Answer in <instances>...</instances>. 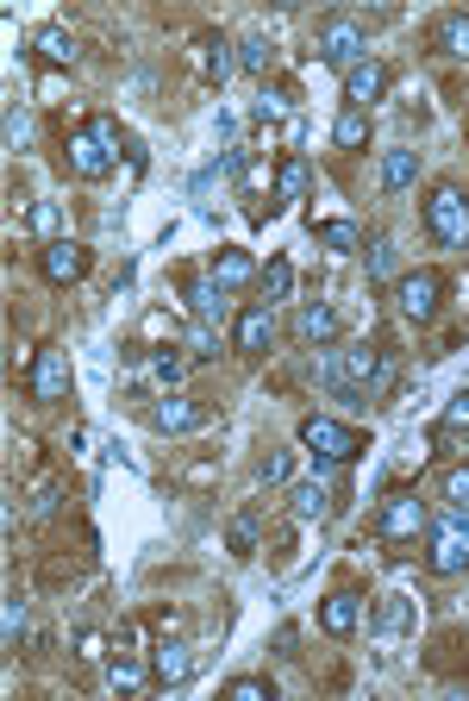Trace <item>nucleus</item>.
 <instances>
[{
	"instance_id": "19",
	"label": "nucleus",
	"mask_w": 469,
	"mask_h": 701,
	"mask_svg": "<svg viewBox=\"0 0 469 701\" xmlns=\"http://www.w3.org/2000/svg\"><path fill=\"white\" fill-rule=\"evenodd\" d=\"M432 45L451 63H469V13H445V20L432 25Z\"/></svg>"
},
{
	"instance_id": "13",
	"label": "nucleus",
	"mask_w": 469,
	"mask_h": 701,
	"mask_svg": "<svg viewBox=\"0 0 469 701\" xmlns=\"http://www.w3.org/2000/svg\"><path fill=\"white\" fill-rule=\"evenodd\" d=\"M357 620H363V595H357V589H332V595L320 601V626L332 639H350Z\"/></svg>"
},
{
	"instance_id": "40",
	"label": "nucleus",
	"mask_w": 469,
	"mask_h": 701,
	"mask_svg": "<svg viewBox=\"0 0 469 701\" xmlns=\"http://www.w3.org/2000/svg\"><path fill=\"white\" fill-rule=\"evenodd\" d=\"M407 620H414V607H407V601H388L382 620H375V632H407Z\"/></svg>"
},
{
	"instance_id": "8",
	"label": "nucleus",
	"mask_w": 469,
	"mask_h": 701,
	"mask_svg": "<svg viewBox=\"0 0 469 701\" xmlns=\"http://www.w3.org/2000/svg\"><path fill=\"white\" fill-rule=\"evenodd\" d=\"M270 345H275V307L270 300H250L245 313L232 320V350L238 357H263Z\"/></svg>"
},
{
	"instance_id": "36",
	"label": "nucleus",
	"mask_w": 469,
	"mask_h": 701,
	"mask_svg": "<svg viewBox=\"0 0 469 701\" xmlns=\"http://www.w3.org/2000/svg\"><path fill=\"white\" fill-rule=\"evenodd\" d=\"M25 145H32V113L13 107V113H7V150H25Z\"/></svg>"
},
{
	"instance_id": "3",
	"label": "nucleus",
	"mask_w": 469,
	"mask_h": 701,
	"mask_svg": "<svg viewBox=\"0 0 469 701\" xmlns=\"http://www.w3.org/2000/svg\"><path fill=\"white\" fill-rule=\"evenodd\" d=\"M425 225H432V238L445 250H464L469 245V195L464 188H432V200H425Z\"/></svg>"
},
{
	"instance_id": "37",
	"label": "nucleus",
	"mask_w": 469,
	"mask_h": 701,
	"mask_svg": "<svg viewBox=\"0 0 469 701\" xmlns=\"http://www.w3.org/2000/svg\"><path fill=\"white\" fill-rule=\"evenodd\" d=\"M232 551H238V557L257 551V514H238V520H232Z\"/></svg>"
},
{
	"instance_id": "44",
	"label": "nucleus",
	"mask_w": 469,
	"mask_h": 701,
	"mask_svg": "<svg viewBox=\"0 0 469 701\" xmlns=\"http://www.w3.org/2000/svg\"><path fill=\"white\" fill-rule=\"evenodd\" d=\"M282 100L288 95H270V88H263V95H257V120H282Z\"/></svg>"
},
{
	"instance_id": "17",
	"label": "nucleus",
	"mask_w": 469,
	"mask_h": 701,
	"mask_svg": "<svg viewBox=\"0 0 469 701\" xmlns=\"http://www.w3.org/2000/svg\"><path fill=\"white\" fill-rule=\"evenodd\" d=\"M195 63H200V75H207V82H225L238 57H232V45H225L220 32H200V38H195Z\"/></svg>"
},
{
	"instance_id": "42",
	"label": "nucleus",
	"mask_w": 469,
	"mask_h": 701,
	"mask_svg": "<svg viewBox=\"0 0 469 701\" xmlns=\"http://www.w3.org/2000/svg\"><path fill=\"white\" fill-rule=\"evenodd\" d=\"M57 482H45V489H38V495H32V514H38V520H50V514H57Z\"/></svg>"
},
{
	"instance_id": "26",
	"label": "nucleus",
	"mask_w": 469,
	"mask_h": 701,
	"mask_svg": "<svg viewBox=\"0 0 469 701\" xmlns=\"http://www.w3.org/2000/svg\"><path fill=\"white\" fill-rule=\"evenodd\" d=\"M363 263H370V282H395V238L375 232L370 245H363Z\"/></svg>"
},
{
	"instance_id": "29",
	"label": "nucleus",
	"mask_w": 469,
	"mask_h": 701,
	"mask_svg": "<svg viewBox=\"0 0 469 701\" xmlns=\"http://www.w3.org/2000/svg\"><path fill=\"white\" fill-rule=\"evenodd\" d=\"M288 507H295V520H325V507H332V495H325L320 482H300L295 495H288Z\"/></svg>"
},
{
	"instance_id": "34",
	"label": "nucleus",
	"mask_w": 469,
	"mask_h": 701,
	"mask_svg": "<svg viewBox=\"0 0 469 701\" xmlns=\"http://www.w3.org/2000/svg\"><path fill=\"white\" fill-rule=\"evenodd\" d=\"M150 370H157V382H182V376H188V357H182V350H157Z\"/></svg>"
},
{
	"instance_id": "2",
	"label": "nucleus",
	"mask_w": 469,
	"mask_h": 701,
	"mask_svg": "<svg viewBox=\"0 0 469 701\" xmlns=\"http://www.w3.org/2000/svg\"><path fill=\"white\" fill-rule=\"evenodd\" d=\"M425 532H432V545H425L432 576H464L469 570V514L464 507H451L445 520H432Z\"/></svg>"
},
{
	"instance_id": "16",
	"label": "nucleus",
	"mask_w": 469,
	"mask_h": 701,
	"mask_svg": "<svg viewBox=\"0 0 469 701\" xmlns=\"http://www.w3.org/2000/svg\"><path fill=\"white\" fill-rule=\"evenodd\" d=\"M382 88H388V63H357V70L345 75V100L350 107H357V113H363V107H370V100H382Z\"/></svg>"
},
{
	"instance_id": "27",
	"label": "nucleus",
	"mask_w": 469,
	"mask_h": 701,
	"mask_svg": "<svg viewBox=\"0 0 469 701\" xmlns=\"http://www.w3.org/2000/svg\"><path fill=\"white\" fill-rule=\"evenodd\" d=\"M257 282H263V300L275 307V300L295 295V263H288V257H270V270L257 275Z\"/></svg>"
},
{
	"instance_id": "38",
	"label": "nucleus",
	"mask_w": 469,
	"mask_h": 701,
	"mask_svg": "<svg viewBox=\"0 0 469 701\" xmlns=\"http://www.w3.org/2000/svg\"><path fill=\"white\" fill-rule=\"evenodd\" d=\"M75 657H82V664H100V657H107V632H95V626L75 632Z\"/></svg>"
},
{
	"instance_id": "11",
	"label": "nucleus",
	"mask_w": 469,
	"mask_h": 701,
	"mask_svg": "<svg viewBox=\"0 0 469 701\" xmlns=\"http://www.w3.org/2000/svg\"><path fill=\"white\" fill-rule=\"evenodd\" d=\"M182 300H188L195 325H225V320H232V300H225V288L213 282V275H195V282L182 288Z\"/></svg>"
},
{
	"instance_id": "28",
	"label": "nucleus",
	"mask_w": 469,
	"mask_h": 701,
	"mask_svg": "<svg viewBox=\"0 0 469 701\" xmlns=\"http://www.w3.org/2000/svg\"><path fill=\"white\" fill-rule=\"evenodd\" d=\"M332 145H338V150H363V145H370V120H363L357 107H350V113H338V125H332Z\"/></svg>"
},
{
	"instance_id": "9",
	"label": "nucleus",
	"mask_w": 469,
	"mask_h": 701,
	"mask_svg": "<svg viewBox=\"0 0 469 701\" xmlns=\"http://www.w3.org/2000/svg\"><path fill=\"white\" fill-rule=\"evenodd\" d=\"M63 163H70L82 182H100V175L113 170L120 157H113V150L95 138V125H82V132H70V138H63Z\"/></svg>"
},
{
	"instance_id": "22",
	"label": "nucleus",
	"mask_w": 469,
	"mask_h": 701,
	"mask_svg": "<svg viewBox=\"0 0 469 701\" xmlns=\"http://www.w3.org/2000/svg\"><path fill=\"white\" fill-rule=\"evenodd\" d=\"M313 238H320L325 250H363L370 245V232L357 220H313Z\"/></svg>"
},
{
	"instance_id": "32",
	"label": "nucleus",
	"mask_w": 469,
	"mask_h": 701,
	"mask_svg": "<svg viewBox=\"0 0 469 701\" xmlns=\"http://www.w3.org/2000/svg\"><path fill=\"white\" fill-rule=\"evenodd\" d=\"M32 632V607H25L20 595L7 601V651H20V639Z\"/></svg>"
},
{
	"instance_id": "18",
	"label": "nucleus",
	"mask_w": 469,
	"mask_h": 701,
	"mask_svg": "<svg viewBox=\"0 0 469 701\" xmlns=\"http://www.w3.org/2000/svg\"><path fill=\"white\" fill-rule=\"evenodd\" d=\"M32 50H38V63H50V70H70L75 63V38L63 25H38L32 32Z\"/></svg>"
},
{
	"instance_id": "21",
	"label": "nucleus",
	"mask_w": 469,
	"mask_h": 701,
	"mask_svg": "<svg viewBox=\"0 0 469 701\" xmlns=\"http://www.w3.org/2000/svg\"><path fill=\"white\" fill-rule=\"evenodd\" d=\"M207 275H213V282H220L225 295H232V288H245V282H257L263 270L250 263L245 250H220V257H213V270H207Z\"/></svg>"
},
{
	"instance_id": "24",
	"label": "nucleus",
	"mask_w": 469,
	"mask_h": 701,
	"mask_svg": "<svg viewBox=\"0 0 469 701\" xmlns=\"http://www.w3.org/2000/svg\"><path fill=\"white\" fill-rule=\"evenodd\" d=\"M414 175H420V150H388V157H382V188H388V195L407 188Z\"/></svg>"
},
{
	"instance_id": "23",
	"label": "nucleus",
	"mask_w": 469,
	"mask_h": 701,
	"mask_svg": "<svg viewBox=\"0 0 469 701\" xmlns=\"http://www.w3.org/2000/svg\"><path fill=\"white\" fill-rule=\"evenodd\" d=\"M107 676H113V689H120V696H132V689H145V664H138V651H113V657H107Z\"/></svg>"
},
{
	"instance_id": "6",
	"label": "nucleus",
	"mask_w": 469,
	"mask_h": 701,
	"mask_svg": "<svg viewBox=\"0 0 469 701\" xmlns=\"http://www.w3.org/2000/svg\"><path fill=\"white\" fill-rule=\"evenodd\" d=\"M439 295H445V275H439V270H407V275H395V313H400V320L425 325L432 313H439Z\"/></svg>"
},
{
	"instance_id": "12",
	"label": "nucleus",
	"mask_w": 469,
	"mask_h": 701,
	"mask_svg": "<svg viewBox=\"0 0 469 701\" xmlns=\"http://www.w3.org/2000/svg\"><path fill=\"white\" fill-rule=\"evenodd\" d=\"M188 676H195V645H188V639H163V645L150 651V682L175 689V682H188Z\"/></svg>"
},
{
	"instance_id": "43",
	"label": "nucleus",
	"mask_w": 469,
	"mask_h": 701,
	"mask_svg": "<svg viewBox=\"0 0 469 701\" xmlns=\"http://www.w3.org/2000/svg\"><path fill=\"white\" fill-rule=\"evenodd\" d=\"M95 138L113 150V157H120V120H107V113H100V120H95Z\"/></svg>"
},
{
	"instance_id": "35",
	"label": "nucleus",
	"mask_w": 469,
	"mask_h": 701,
	"mask_svg": "<svg viewBox=\"0 0 469 701\" xmlns=\"http://www.w3.org/2000/svg\"><path fill=\"white\" fill-rule=\"evenodd\" d=\"M188 357H195V364L220 357V332H213V325H195V332H188Z\"/></svg>"
},
{
	"instance_id": "10",
	"label": "nucleus",
	"mask_w": 469,
	"mask_h": 701,
	"mask_svg": "<svg viewBox=\"0 0 469 701\" xmlns=\"http://www.w3.org/2000/svg\"><path fill=\"white\" fill-rule=\"evenodd\" d=\"M38 270H45V282H82L88 275V245H75V238H50L45 250H38Z\"/></svg>"
},
{
	"instance_id": "41",
	"label": "nucleus",
	"mask_w": 469,
	"mask_h": 701,
	"mask_svg": "<svg viewBox=\"0 0 469 701\" xmlns=\"http://www.w3.org/2000/svg\"><path fill=\"white\" fill-rule=\"evenodd\" d=\"M445 501L469 514V470H451V476H445Z\"/></svg>"
},
{
	"instance_id": "30",
	"label": "nucleus",
	"mask_w": 469,
	"mask_h": 701,
	"mask_svg": "<svg viewBox=\"0 0 469 701\" xmlns=\"http://www.w3.org/2000/svg\"><path fill=\"white\" fill-rule=\"evenodd\" d=\"M270 57H275V45H270V38H263V32H250L245 45H238V70L263 75V70H270Z\"/></svg>"
},
{
	"instance_id": "39",
	"label": "nucleus",
	"mask_w": 469,
	"mask_h": 701,
	"mask_svg": "<svg viewBox=\"0 0 469 701\" xmlns=\"http://www.w3.org/2000/svg\"><path fill=\"white\" fill-rule=\"evenodd\" d=\"M445 432H469V389H457L445 401Z\"/></svg>"
},
{
	"instance_id": "33",
	"label": "nucleus",
	"mask_w": 469,
	"mask_h": 701,
	"mask_svg": "<svg viewBox=\"0 0 469 701\" xmlns=\"http://www.w3.org/2000/svg\"><path fill=\"white\" fill-rule=\"evenodd\" d=\"M263 489H282V482H288V476H295V457H288V451H270V457H263Z\"/></svg>"
},
{
	"instance_id": "4",
	"label": "nucleus",
	"mask_w": 469,
	"mask_h": 701,
	"mask_svg": "<svg viewBox=\"0 0 469 701\" xmlns=\"http://www.w3.org/2000/svg\"><path fill=\"white\" fill-rule=\"evenodd\" d=\"M300 451H313L320 464H350V457L363 451V439H357L350 426H338L332 414H307V420H300Z\"/></svg>"
},
{
	"instance_id": "31",
	"label": "nucleus",
	"mask_w": 469,
	"mask_h": 701,
	"mask_svg": "<svg viewBox=\"0 0 469 701\" xmlns=\"http://www.w3.org/2000/svg\"><path fill=\"white\" fill-rule=\"evenodd\" d=\"M225 696H232V701H275V682H270V676H232V682H225Z\"/></svg>"
},
{
	"instance_id": "7",
	"label": "nucleus",
	"mask_w": 469,
	"mask_h": 701,
	"mask_svg": "<svg viewBox=\"0 0 469 701\" xmlns=\"http://www.w3.org/2000/svg\"><path fill=\"white\" fill-rule=\"evenodd\" d=\"M70 350L63 345H38L32 350V401H38V407H50V401H63L70 395Z\"/></svg>"
},
{
	"instance_id": "15",
	"label": "nucleus",
	"mask_w": 469,
	"mask_h": 701,
	"mask_svg": "<svg viewBox=\"0 0 469 701\" xmlns=\"http://www.w3.org/2000/svg\"><path fill=\"white\" fill-rule=\"evenodd\" d=\"M295 339H300V345H332V339H338V307L307 300V307L295 313Z\"/></svg>"
},
{
	"instance_id": "14",
	"label": "nucleus",
	"mask_w": 469,
	"mask_h": 701,
	"mask_svg": "<svg viewBox=\"0 0 469 701\" xmlns=\"http://www.w3.org/2000/svg\"><path fill=\"white\" fill-rule=\"evenodd\" d=\"M150 426H157V432H195V426H207V407L188 401V395H163L150 407Z\"/></svg>"
},
{
	"instance_id": "25",
	"label": "nucleus",
	"mask_w": 469,
	"mask_h": 701,
	"mask_svg": "<svg viewBox=\"0 0 469 701\" xmlns=\"http://www.w3.org/2000/svg\"><path fill=\"white\" fill-rule=\"evenodd\" d=\"M63 220H70V213H63V200H32V213H25V225H32V232H38V238H63Z\"/></svg>"
},
{
	"instance_id": "45",
	"label": "nucleus",
	"mask_w": 469,
	"mask_h": 701,
	"mask_svg": "<svg viewBox=\"0 0 469 701\" xmlns=\"http://www.w3.org/2000/svg\"><path fill=\"white\" fill-rule=\"evenodd\" d=\"M295 645H300V626H275V651L295 657Z\"/></svg>"
},
{
	"instance_id": "5",
	"label": "nucleus",
	"mask_w": 469,
	"mask_h": 701,
	"mask_svg": "<svg viewBox=\"0 0 469 701\" xmlns=\"http://www.w3.org/2000/svg\"><path fill=\"white\" fill-rule=\"evenodd\" d=\"M432 514H425V501L414 489H395V495L382 501V514H375V539H388V545H407V539H420Z\"/></svg>"
},
{
	"instance_id": "20",
	"label": "nucleus",
	"mask_w": 469,
	"mask_h": 701,
	"mask_svg": "<svg viewBox=\"0 0 469 701\" xmlns=\"http://www.w3.org/2000/svg\"><path fill=\"white\" fill-rule=\"evenodd\" d=\"M313 188V170H307V157H282V170H275V200L270 207H288Z\"/></svg>"
},
{
	"instance_id": "1",
	"label": "nucleus",
	"mask_w": 469,
	"mask_h": 701,
	"mask_svg": "<svg viewBox=\"0 0 469 701\" xmlns=\"http://www.w3.org/2000/svg\"><path fill=\"white\" fill-rule=\"evenodd\" d=\"M313 50H320V63H325V70L350 75L357 63H370V25H363V20H350V13H338V20H325V25H320Z\"/></svg>"
}]
</instances>
